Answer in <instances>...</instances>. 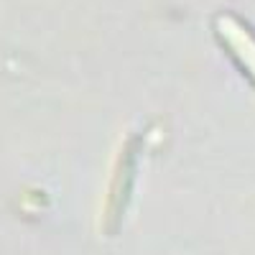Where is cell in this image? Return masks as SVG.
Returning <instances> with one entry per match:
<instances>
[{
  "instance_id": "6da1fadb",
  "label": "cell",
  "mask_w": 255,
  "mask_h": 255,
  "mask_svg": "<svg viewBox=\"0 0 255 255\" xmlns=\"http://www.w3.org/2000/svg\"><path fill=\"white\" fill-rule=\"evenodd\" d=\"M215 31H217L222 44L232 51V56L243 64L248 77L255 82V36L250 33V28L232 13H217L215 15Z\"/></svg>"
}]
</instances>
